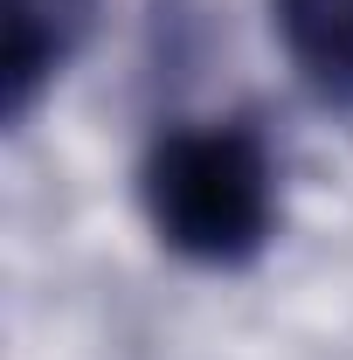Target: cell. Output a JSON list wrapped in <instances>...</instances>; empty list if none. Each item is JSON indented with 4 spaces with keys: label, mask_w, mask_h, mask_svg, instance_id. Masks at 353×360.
I'll return each mask as SVG.
<instances>
[{
    "label": "cell",
    "mask_w": 353,
    "mask_h": 360,
    "mask_svg": "<svg viewBox=\"0 0 353 360\" xmlns=\"http://www.w3.org/2000/svg\"><path fill=\"white\" fill-rule=\"evenodd\" d=\"M277 28L312 84L353 104V0H277Z\"/></svg>",
    "instance_id": "2"
},
{
    "label": "cell",
    "mask_w": 353,
    "mask_h": 360,
    "mask_svg": "<svg viewBox=\"0 0 353 360\" xmlns=\"http://www.w3.org/2000/svg\"><path fill=\"white\" fill-rule=\"evenodd\" d=\"M146 208L153 229L180 257L236 264L270 229V160L243 125H187L160 139L146 160Z\"/></svg>",
    "instance_id": "1"
}]
</instances>
